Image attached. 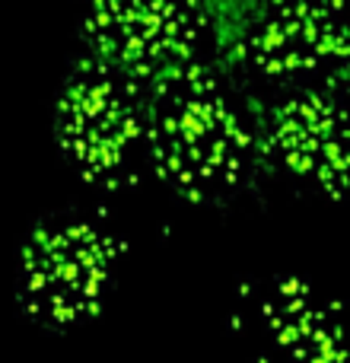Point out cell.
<instances>
[{"label":"cell","mask_w":350,"mask_h":363,"mask_svg":"<svg viewBox=\"0 0 350 363\" xmlns=\"http://www.w3.org/2000/svg\"><path fill=\"white\" fill-rule=\"evenodd\" d=\"M128 245L102 217L51 211L29 226L16 255L19 313L45 332L64 335L102 313Z\"/></svg>","instance_id":"4"},{"label":"cell","mask_w":350,"mask_h":363,"mask_svg":"<svg viewBox=\"0 0 350 363\" xmlns=\"http://www.w3.org/2000/svg\"><path fill=\"white\" fill-rule=\"evenodd\" d=\"M245 99V96H242ZM350 86H315L245 99L261 176H277L312 198H347Z\"/></svg>","instance_id":"5"},{"label":"cell","mask_w":350,"mask_h":363,"mask_svg":"<svg viewBox=\"0 0 350 363\" xmlns=\"http://www.w3.org/2000/svg\"><path fill=\"white\" fill-rule=\"evenodd\" d=\"M150 80L93 55H77L55 96L51 131L67 169L96 191H128L147 176Z\"/></svg>","instance_id":"3"},{"label":"cell","mask_w":350,"mask_h":363,"mask_svg":"<svg viewBox=\"0 0 350 363\" xmlns=\"http://www.w3.org/2000/svg\"><path fill=\"white\" fill-rule=\"evenodd\" d=\"M230 328L258 363H347L338 300L300 274L245 281Z\"/></svg>","instance_id":"7"},{"label":"cell","mask_w":350,"mask_h":363,"mask_svg":"<svg viewBox=\"0 0 350 363\" xmlns=\"http://www.w3.org/2000/svg\"><path fill=\"white\" fill-rule=\"evenodd\" d=\"M217 64L245 99L350 86L344 0H204Z\"/></svg>","instance_id":"2"},{"label":"cell","mask_w":350,"mask_h":363,"mask_svg":"<svg viewBox=\"0 0 350 363\" xmlns=\"http://www.w3.org/2000/svg\"><path fill=\"white\" fill-rule=\"evenodd\" d=\"M144 147L147 172L194 207H230L261 179L249 108L217 61L153 77Z\"/></svg>","instance_id":"1"},{"label":"cell","mask_w":350,"mask_h":363,"mask_svg":"<svg viewBox=\"0 0 350 363\" xmlns=\"http://www.w3.org/2000/svg\"><path fill=\"white\" fill-rule=\"evenodd\" d=\"M83 55L153 80L191 61H217L204 0H74Z\"/></svg>","instance_id":"6"}]
</instances>
